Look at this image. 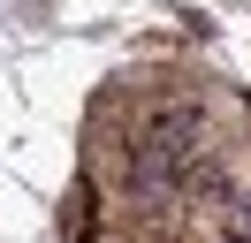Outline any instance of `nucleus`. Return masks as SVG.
<instances>
[{"label": "nucleus", "mask_w": 251, "mask_h": 243, "mask_svg": "<svg viewBox=\"0 0 251 243\" xmlns=\"http://www.w3.org/2000/svg\"><path fill=\"white\" fill-rule=\"evenodd\" d=\"M99 228H107V205H99L92 182H76V190L61 197V236L69 243H99Z\"/></svg>", "instance_id": "f257e3e1"}]
</instances>
